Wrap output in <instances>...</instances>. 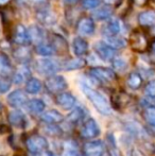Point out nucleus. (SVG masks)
Wrapping results in <instances>:
<instances>
[{
    "label": "nucleus",
    "mask_w": 155,
    "mask_h": 156,
    "mask_svg": "<svg viewBox=\"0 0 155 156\" xmlns=\"http://www.w3.org/2000/svg\"><path fill=\"white\" fill-rule=\"evenodd\" d=\"M81 89H82L83 94H85V97L90 101L93 107L98 111V113L103 116L112 115V108H111L107 100H106L103 94H100L96 89H93L88 84H85V83L81 84Z\"/></svg>",
    "instance_id": "obj_1"
},
{
    "label": "nucleus",
    "mask_w": 155,
    "mask_h": 156,
    "mask_svg": "<svg viewBox=\"0 0 155 156\" xmlns=\"http://www.w3.org/2000/svg\"><path fill=\"white\" fill-rule=\"evenodd\" d=\"M34 67H35V70L39 74L46 76L47 78L48 76L56 74V72L60 71V69H61L58 63L56 62V61L52 60V58H38L37 61H35Z\"/></svg>",
    "instance_id": "obj_2"
},
{
    "label": "nucleus",
    "mask_w": 155,
    "mask_h": 156,
    "mask_svg": "<svg viewBox=\"0 0 155 156\" xmlns=\"http://www.w3.org/2000/svg\"><path fill=\"white\" fill-rule=\"evenodd\" d=\"M93 50L97 56L103 62H112L117 56V49L113 48L104 41H98L93 44Z\"/></svg>",
    "instance_id": "obj_3"
},
{
    "label": "nucleus",
    "mask_w": 155,
    "mask_h": 156,
    "mask_svg": "<svg viewBox=\"0 0 155 156\" xmlns=\"http://www.w3.org/2000/svg\"><path fill=\"white\" fill-rule=\"evenodd\" d=\"M45 87L51 94H61L64 93L65 89L68 87V83L63 76L54 74L46 79Z\"/></svg>",
    "instance_id": "obj_4"
},
{
    "label": "nucleus",
    "mask_w": 155,
    "mask_h": 156,
    "mask_svg": "<svg viewBox=\"0 0 155 156\" xmlns=\"http://www.w3.org/2000/svg\"><path fill=\"white\" fill-rule=\"evenodd\" d=\"M89 74L93 79L103 83H110L116 79V73L114 70L107 67H101V66L90 68Z\"/></svg>",
    "instance_id": "obj_5"
},
{
    "label": "nucleus",
    "mask_w": 155,
    "mask_h": 156,
    "mask_svg": "<svg viewBox=\"0 0 155 156\" xmlns=\"http://www.w3.org/2000/svg\"><path fill=\"white\" fill-rule=\"evenodd\" d=\"M77 31L81 36H93L96 32V23L93 17L84 16L79 19L77 23Z\"/></svg>",
    "instance_id": "obj_6"
},
{
    "label": "nucleus",
    "mask_w": 155,
    "mask_h": 156,
    "mask_svg": "<svg viewBox=\"0 0 155 156\" xmlns=\"http://www.w3.org/2000/svg\"><path fill=\"white\" fill-rule=\"evenodd\" d=\"M100 126L93 118H89L83 123L81 129V136L85 139H93L97 138L100 135Z\"/></svg>",
    "instance_id": "obj_7"
},
{
    "label": "nucleus",
    "mask_w": 155,
    "mask_h": 156,
    "mask_svg": "<svg viewBox=\"0 0 155 156\" xmlns=\"http://www.w3.org/2000/svg\"><path fill=\"white\" fill-rule=\"evenodd\" d=\"M27 148L32 154H38L43 151L47 150L48 141L45 137L39 135H34L27 140Z\"/></svg>",
    "instance_id": "obj_8"
},
{
    "label": "nucleus",
    "mask_w": 155,
    "mask_h": 156,
    "mask_svg": "<svg viewBox=\"0 0 155 156\" xmlns=\"http://www.w3.org/2000/svg\"><path fill=\"white\" fill-rule=\"evenodd\" d=\"M6 100H8L10 106L14 107V108H20V107L27 105L28 103L27 96H26L25 91H23L21 89H15L12 93H10L6 97Z\"/></svg>",
    "instance_id": "obj_9"
},
{
    "label": "nucleus",
    "mask_w": 155,
    "mask_h": 156,
    "mask_svg": "<svg viewBox=\"0 0 155 156\" xmlns=\"http://www.w3.org/2000/svg\"><path fill=\"white\" fill-rule=\"evenodd\" d=\"M36 18H37L38 23L46 27H51L56 23V15L52 10H50L49 8H44L39 9L36 13Z\"/></svg>",
    "instance_id": "obj_10"
},
{
    "label": "nucleus",
    "mask_w": 155,
    "mask_h": 156,
    "mask_svg": "<svg viewBox=\"0 0 155 156\" xmlns=\"http://www.w3.org/2000/svg\"><path fill=\"white\" fill-rule=\"evenodd\" d=\"M14 41L17 45L21 46V47H27V46H29L32 43L31 37H30L29 34V30L23 25H21V23L17 25L16 29H15Z\"/></svg>",
    "instance_id": "obj_11"
},
{
    "label": "nucleus",
    "mask_w": 155,
    "mask_h": 156,
    "mask_svg": "<svg viewBox=\"0 0 155 156\" xmlns=\"http://www.w3.org/2000/svg\"><path fill=\"white\" fill-rule=\"evenodd\" d=\"M83 150L86 156H102L105 151V147L101 140H91L84 144Z\"/></svg>",
    "instance_id": "obj_12"
},
{
    "label": "nucleus",
    "mask_w": 155,
    "mask_h": 156,
    "mask_svg": "<svg viewBox=\"0 0 155 156\" xmlns=\"http://www.w3.org/2000/svg\"><path fill=\"white\" fill-rule=\"evenodd\" d=\"M55 101L58 103V105H60L63 109H73L77 104V98L73 96L71 93H61L56 96Z\"/></svg>",
    "instance_id": "obj_13"
},
{
    "label": "nucleus",
    "mask_w": 155,
    "mask_h": 156,
    "mask_svg": "<svg viewBox=\"0 0 155 156\" xmlns=\"http://www.w3.org/2000/svg\"><path fill=\"white\" fill-rule=\"evenodd\" d=\"M71 48H72L73 54L77 58H83L88 53L89 44L82 36H76L72 41V44H71Z\"/></svg>",
    "instance_id": "obj_14"
},
{
    "label": "nucleus",
    "mask_w": 155,
    "mask_h": 156,
    "mask_svg": "<svg viewBox=\"0 0 155 156\" xmlns=\"http://www.w3.org/2000/svg\"><path fill=\"white\" fill-rule=\"evenodd\" d=\"M11 124L14 127L19 129H25L29 125V119H28L27 115L23 113L21 111H14L10 114L9 116Z\"/></svg>",
    "instance_id": "obj_15"
},
{
    "label": "nucleus",
    "mask_w": 155,
    "mask_h": 156,
    "mask_svg": "<svg viewBox=\"0 0 155 156\" xmlns=\"http://www.w3.org/2000/svg\"><path fill=\"white\" fill-rule=\"evenodd\" d=\"M41 121L46 124H60L64 121V116L56 109H50L45 113H43L41 117Z\"/></svg>",
    "instance_id": "obj_16"
},
{
    "label": "nucleus",
    "mask_w": 155,
    "mask_h": 156,
    "mask_svg": "<svg viewBox=\"0 0 155 156\" xmlns=\"http://www.w3.org/2000/svg\"><path fill=\"white\" fill-rule=\"evenodd\" d=\"M114 10L110 4H104V5H100L98 9H96L93 12V16L95 19L99 21H105L112 18Z\"/></svg>",
    "instance_id": "obj_17"
},
{
    "label": "nucleus",
    "mask_w": 155,
    "mask_h": 156,
    "mask_svg": "<svg viewBox=\"0 0 155 156\" xmlns=\"http://www.w3.org/2000/svg\"><path fill=\"white\" fill-rule=\"evenodd\" d=\"M137 21L143 27H154L155 26V11H143L137 16Z\"/></svg>",
    "instance_id": "obj_18"
},
{
    "label": "nucleus",
    "mask_w": 155,
    "mask_h": 156,
    "mask_svg": "<svg viewBox=\"0 0 155 156\" xmlns=\"http://www.w3.org/2000/svg\"><path fill=\"white\" fill-rule=\"evenodd\" d=\"M105 35L104 36H118L123 31V23L120 19H112L106 23Z\"/></svg>",
    "instance_id": "obj_19"
},
{
    "label": "nucleus",
    "mask_w": 155,
    "mask_h": 156,
    "mask_svg": "<svg viewBox=\"0 0 155 156\" xmlns=\"http://www.w3.org/2000/svg\"><path fill=\"white\" fill-rule=\"evenodd\" d=\"M86 66V60L83 58H75L67 60L63 63L62 69L65 71H75V70L82 69Z\"/></svg>",
    "instance_id": "obj_20"
},
{
    "label": "nucleus",
    "mask_w": 155,
    "mask_h": 156,
    "mask_svg": "<svg viewBox=\"0 0 155 156\" xmlns=\"http://www.w3.org/2000/svg\"><path fill=\"white\" fill-rule=\"evenodd\" d=\"M35 52L38 55L44 56V58H50L56 53L53 46L49 43H45V41L35 46Z\"/></svg>",
    "instance_id": "obj_21"
},
{
    "label": "nucleus",
    "mask_w": 155,
    "mask_h": 156,
    "mask_svg": "<svg viewBox=\"0 0 155 156\" xmlns=\"http://www.w3.org/2000/svg\"><path fill=\"white\" fill-rule=\"evenodd\" d=\"M143 76H140V73L134 71L129 74L128 79H126V85L129 88L133 89V90H137L143 85Z\"/></svg>",
    "instance_id": "obj_22"
},
{
    "label": "nucleus",
    "mask_w": 155,
    "mask_h": 156,
    "mask_svg": "<svg viewBox=\"0 0 155 156\" xmlns=\"http://www.w3.org/2000/svg\"><path fill=\"white\" fill-rule=\"evenodd\" d=\"M28 30H29V34L30 37H31V41L36 43V45L44 43V41H45V32L39 26H31Z\"/></svg>",
    "instance_id": "obj_23"
},
{
    "label": "nucleus",
    "mask_w": 155,
    "mask_h": 156,
    "mask_svg": "<svg viewBox=\"0 0 155 156\" xmlns=\"http://www.w3.org/2000/svg\"><path fill=\"white\" fill-rule=\"evenodd\" d=\"M43 88L41 82L36 78H30L26 82V91L30 94H37Z\"/></svg>",
    "instance_id": "obj_24"
},
{
    "label": "nucleus",
    "mask_w": 155,
    "mask_h": 156,
    "mask_svg": "<svg viewBox=\"0 0 155 156\" xmlns=\"http://www.w3.org/2000/svg\"><path fill=\"white\" fill-rule=\"evenodd\" d=\"M27 107L31 113L33 114H41L46 108V104L41 99H31L28 101Z\"/></svg>",
    "instance_id": "obj_25"
},
{
    "label": "nucleus",
    "mask_w": 155,
    "mask_h": 156,
    "mask_svg": "<svg viewBox=\"0 0 155 156\" xmlns=\"http://www.w3.org/2000/svg\"><path fill=\"white\" fill-rule=\"evenodd\" d=\"M84 116H85V111L83 109V107L76 106L75 108L67 115L66 119L69 123L76 124V123H78V122H80L81 120L84 118Z\"/></svg>",
    "instance_id": "obj_26"
},
{
    "label": "nucleus",
    "mask_w": 155,
    "mask_h": 156,
    "mask_svg": "<svg viewBox=\"0 0 155 156\" xmlns=\"http://www.w3.org/2000/svg\"><path fill=\"white\" fill-rule=\"evenodd\" d=\"M104 41L117 50L122 49L128 45L125 38L120 36V35H118V36H104Z\"/></svg>",
    "instance_id": "obj_27"
},
{
    "label": "nucleus",
    "mask_w": 155,
    "mask_h": 156,
    "mask_svg": "<svg viewBox=\"0 0 155 156\" xmlns=\"http://www.w3.org/2000/svg\"><path fill=\"white\" fill-rule=\"evenodd\" d=\"M29 76H30V70L28 67L23 66L21 67L20 69H18L16 71V73L14 74V78H13V82L17 85H20L23 83H25L26 81L29 80Z\"/></svg>",
    "instance_id": "obj_28"
},
{
    "label": "nucleus",
    "mask_w": 155,
    "mask_h": 156,
    "mask_svg": "<svg viewBox=\"0 0 155 156\" xmlns=\"http://www.w3.org/2000/svg\"><path fill=\"white\" fill-rule=\"evenodd\" d=\"M14 58L17 62L21 63V64H27L31 60V52L26 47L19 48V49L14 51Z\"/></svg>",
    "instance_id": "obj_29"
},
{
    "label": "nucleus",
    "mask_w": 155,
    "mask_h": 156,
    "mask_svg": "<svg viewBox=\"0 0 155 156\" xmlns=\"http://www.w3.org/2000/svg\"><path fill=\"white\" fill-rule=\"evenodd\" d=\"M12 72V63L4 54H0V76H6Z\"/></svg>",
    "instance_id": "obj_30"
},
{
    "label": "nucleus",
    "mask_w": 155,
    "mask_h": 156,
    "mask_svg": "<svg viewBox=\"0 0 155 156\" xmlns=\"http://www.w3.org/2000/svg\"><path fill=\"white\" fill-rule=\"evenodd\" d=\"M112 66H113V70L120 73H123L126 70L129 69V63L125 58H115L112 61Z\"/></svg>",
    "instance_id": "obj_31"
},
{
    "label": "nucleus",
    "mask_w": 155,
    "mask_h": 156,
    "mask_svg": "<svg viewBox=\"0 0 155 156\" xmlns=\"http://www.w3.org/2000/svg\"><path fill=\"white\" fill-rule=\"evenodd\" d=\"M53 36H54V38H53V41L51 43V45L54 47L56 52H58V50H63L64 48L66 49V48L68 47V44L65 41V38H63L62 36H60V35H58V34H54Z\"/></svg>",
    "instance_id": "obj_32"
},
{
    "label": "nucleus",
    "mask_w": 155,
    "mask_h": 156,
    "mask_svg": "<svg viewBox=\"0 0 155 156\" xmlns=\"http://www.w3.org/2000/svg\"><path fill=\"white\" fill-rule=\"evenodd\" d=\"M45 133L52 137H56V136H61L63 134L61 127H58L56 124H47V126L45 127Z\"/></svg>",
    "instance_id": "obj_33"
},
{
    "label": "nucleus",
    "mask_w": 155,
    "mask_h": 156,
    "mask_svg": "<svg viewBox=\"0 0 155 156\" xmlns=\"http://www.w3.org/2000/svg\"><path fill=\"white\" fill-rule=\"evenodd\" d=\"M81 3L85 10L95 11L96 9H98L101 5V0H82Z\"/></svg>",
    "instance_id": "obj_34"
},
{
    "label": "nucleus",
    "mask_w": 155,
    "mask_h": 156,
    "mask_svg": "<svg viewBox=\"0 0 155 156\" xmlns=\"http://www.w3.org/2000/svg\"><path fill=\"white\" fill-rule=\"evenodd\" d=\"M145 120L151 127L155 129V108H147L145 113Z\"/></svg>",
    "instance_id": "obj_35"
},
{
    "label": "nucleus",
    "mask_w": 155,
    "mask_h": 156,
    "mask_svg": "<svg viewBox=\"0 0 155 156\" xmlns=\"http://www.w3.org/2000/svg\"><path fill=\"white\" fill-rule=\"evenodd\" d=\"M141 105L146 108H155V97L146 96L141 99Z\"/></svg>",
    "instance_id": "obj_36"
},
{
    "label": "nucleus",
    "mask_w": 155,
    "mask_h": 156,
    "mask_svg": "<svg viewBox=\"0 0 155 156\" xmlns=\"http://www.w3.org/2000/svg\"><path fill=\"white\" fill-rule=\"evenodd\" d=\"M145 94L146 96L155 97V79L147 83V85L145 87Z\"/></svg>",
    "instance_id": "obj_37"
},
{
    "label": "nucleus",
    "mask_w": 155,
    "mask_h": 156,
    "mask_svg": "<svg viewBox=\"0 0 155 156\" xmlns=\"http://www.w3.org/2000/svg\"><path fill=\"white\" fill-rule=\"evenodd\" d=\"M11 88V83L8 80L0 79V94H6Z\"/></svg>",
    "instance_id": "obj_38"
},
{
    "label": "nucleus",
    "mask_w": 155,
    "mask_h": 156,
    "mask_svg": "<svg viewBox=\"0 0 155 156\" xmlns=\"http://www.w3.org/2000/svg\"><path fill=\"white\" fill-rule=\"evenodd\" d=\"M62 156H83L80 152H78L75 149H68V150L64 151Z\"/></svg>",
    "instance_id": "obj_39"
},
{
    "label": "nucleus",
    "mask_w": 155,
    "mask_h": 156,
    "mask_svg": "<svg viewBox=\"0 0 155 156\" xmlns=\"http://www.w3.org/2000/svg\"><path fill=\"white\" fill-rule=\"evenodd\" d=\"M36 156H56V155H55V153H53L52 151L45 150V151H43V152L36 154Z\"/></svg>",
    "instance_id": "obj_40"
},
{
    "label": "nucleus",
    "mask_w": 155,
    "mask_h": 156,
    "mask_svg": "<svg viewBox=\"0 0 155 156\" xmlns=\"http://www.w3.org/2000/svg\"><path fill=\"white\" fill-rule=\"evenodd\" d=\"M79 1L80 0H63V2L65 4H67V5H76Z\"/></svg>",
    "instance_id": "obj_41"
},
{
    "label": "nucleus",
    "mask_w": 155,
    "mask_h": 156,
    "mask_svg": "<svg viewBox=\"0 0 155 156\" xmlns=\"http://www.w3.org/2000/svg\"><path fill=\"white\" fill-rule=\"evenodd\" d=\"M147 0H134V2L137 4V5H143V3H146Z\"/></svg>",
    "instance_id": "obj_42"
},
{
    "label": "nucleus",
    "mask_w": 155,
    "mask_h": 156,
    "mask_svg": "<svg viewBox=\"0 0 155 156\" xmlns=\"http://www.w3.org/2000/svg\"><path fill=\"white\" fill-rule=\"evenodd\" d=\"M118 0H105V2H106V4H113V3H115V2H117Z\"/></svg>",
    "instance_id": "obj_43"
},
{
    "label": "nucleus",
    "mask_w": 155,
    "mask_h": 156,
    "mask_svg": "<svg viewBox=\"0 0 155 156\" xmlns=\"http://www.w3.org/2000/svg\"><path fill=\"white\" fill-rule=\"evenodd\" d=\"M9 1H10V0H0V4H5V3H8Z\"/></svg>",
    "instance_id": "obj_44"
},
{
    "label": "nucleus",
    "mask_w": 155,
    "mask_h": 156,
    "mask_svg": "<svg viewBox=\"0 0 155 156\" xmlns=\"http://www.w3.org/2000/svg\"><path fill=\"white\" fill-rule=\"evenodd\" d=\"M152 51H153V53L155 54V41L152 44Z\"/></svg>",
    "instance_id": "obj_45"
},
{
    "label": "nucleus",
    "mask_w": 155,
    "mask_h": 156,
    "mask_svg": "<svg viewBox=\"0 0 155 156\" xmlns=\"http://www.w3.org/2000/svg\"><path fill=\"white\" fill-rule=\"evenodd\" d=\"M153 34L155 35V26H154V27H153Z\"/></svg>",
    "instance_id": "obj_46"
},
{
    "label": "nucleus",
    "mask_w": 155,
    "mask_h": 156,
    "mask_svg": "<svg viewBox=\"0 0 155 156\" xmlns=\"http://www.w3.org/2000/svg\"><path fill=\"white\" fill-rule=\"evenodd\" d=\"M102 156H108V155H104V154H103V155H102Z\"/></svg>",
    "instance_id": "obj_47"
}]
</instances>
